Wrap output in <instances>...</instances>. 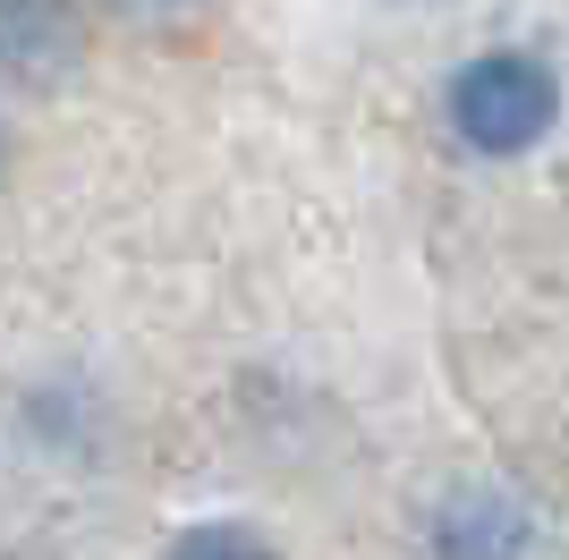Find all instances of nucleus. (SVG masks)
<instances>
[{
  "instance_id": "nucleus-1",
  "label": "nucleus",
  "mask_w": 569,
  "mask_h": 560,
  "mask_svg": "<svg viewBox=\"0 0 569 560\" xmlns=\"http://www.w3.org/2000/svg\"><path fill=\"white\" fill-rule=\"evenodd\" d=\"M552 119H561V86H552V69L536 60V51H485V60H468V69L451 77L459 144L493 153V162H510V153H527V144H545Z\"/></svg>"
},
{
  "instance_id": "nucleus-2",
  "label": "nucleus",
  "mask_w": 569,
  "mask_h": 560,
  "mask_svg": "<svg viewBox=\"0 0 569 560\" xmlns=\"http://www.w3.org/2000/svg\"><path fill=\"white\" fill-rule=\"evenodd\" d=\"M86 60V9L77 0H0V77L60 86Z\"/></svg>"
},
{
  "instance_id": "nucleus-3",
  "label": "nucleus",
  "mask_w": 569,
  "mask_h": 560,
  "mask_svg": "<svg viewBox=\"0 0 569 560\" xmlns=\"http://www.w3.org/2000/svg\"><path fill=\"white\" fill-rule=\"evenodd\" d=\"M426 543H433V560H527L536 552V510L493 484H468L433 510Z\"/></svg>"
},
{
  "instance_id": "nucleus-4",
  "label": "nucleus",
  "mask_w": 569,
  "mask_h": 560,
  "mask_svg": "<svg viewBox=\"0 0 569 560\" xmlns=\"http://www.w3.org/2000/svg\"><path fill=\"white\" fill-rule=\"evenodd\" d=\"M170 560H281V552L247 518H204V527H188V536L170 543Z\"/></svg>"
},
{
  "instance_id": "nucleus-5",
  "label": "nucleus",
  "mask_w": 569,
  "mask_h": 560,
  "mask_svg": "<svg viewBox=\"0 0 569 560\" xmlns=\"http://www.w3.org/2000/svg\"><path fill=\"white\" fill-rule=\"evenodd\" d=\"M111 9H128V18H179V9H196V0H111Z\"/></svg>"
}]
</instances>
